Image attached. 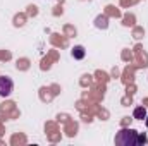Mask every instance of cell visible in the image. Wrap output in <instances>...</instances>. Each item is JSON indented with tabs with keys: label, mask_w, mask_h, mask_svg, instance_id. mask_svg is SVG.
Masks as SVG:
<instances>
[{
	"label": "cell",
	"mask_w": 148,
	"mask_h": 146,
	"mask_svg": "<svg viewBox=\"0 0 148 146\" xmlns=\"http://www.w3.org/2000/svg\"><path fill=\"white\" fill-rule=\"evenodd\" d=\"M136 139H138V132L134 129H121L115 136V145L119 146H136Z\"/></svg>",
	"instance_id": "1"
},
{
	"label": "cell",
	"mask_w": 148,
	"mask_h": 146,
	"mask_svg": "<svg viewBox=\"0 0 148 146\" xmlns=\"http://www.w3.org/2000/svg\"><path fill=\"white\" fill-rule=\"evenodd\" d=\"M12 91H14V83H12V79L7 77V76H2V77H0V96H2V98H9V96L12 95Z\"/></svg>",
	"instance_id": "2"
},
{
	"label": "cell",
	"mask_w": 148,
	"mask_h": 146,
	"mask_svg": "<svg viewBox=\"0 0 148 146\" xmlns=\"http://www.w3.org/2000/svg\"><path fill=\"white\" fill-rule=\"evenodd\" d=\"M133 117H134L136 120H145V117H147V108H145V107H136L134 112H133Z\"/></svg>",
	"instance_id": "3"
},
{
	"label": "cell",
	"mask_w": 148,
	"mask_h": 146,
	"mask_svg": "<svg viewBox=\"0 0 148 146\" xmlns=\"http://www.w3.org/2000/svg\"><path fill=\"white\" fill-rule=\"evenodd\" d=\"M73 57L77 59V60L84 59V48H83V46H74L73 48Z\"/></svg>",
	"instance_id": "4"
},
{
	"label": "cell",
	"mask_w": 148,
	"mask_h": 146,
	"mask_svg": "<svg viewBox=\"0 0 148 146\" xmlns=\"http://www.w3.org/2000/svg\"><path fill=\"white\" fill-rule=\"evenodd\" d=\"M148 139H147V134L145 132H138V139H136V146H140V145H145Z\"/></svg>",
	"instance_id": "5"
},
{
	"label": "cell",
	"mask_w": 148,
	"mask_h": 146,
	"mask_svg": "<svg viewBox=\"0 0 148 146\" xmlns=\"http://www.w3.org/2000/svg\"><path fill=\"white\" fill-rule=\"evenodd\" d=\"M145 126H147V127H148V115H147V117H145Z\"/></svg>",
	"instance_id": "6"
}]
</instances>
